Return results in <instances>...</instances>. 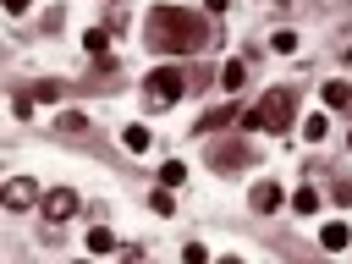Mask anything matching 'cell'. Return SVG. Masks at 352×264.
<instances>
[{
	"label": "cell",
	"instance_id": "1",
	"mask_svg": "<svg viewBox=\"0 0 352 264\" xmlns=\"http://www.w3.org/2000/svg\"><path fill=\"white\" fill-rule=\"evenodd\" d=\"M148 44L165 50V55H192V50H204V22H198L192 11L154 6V11H148Z\"/></svg>",
	"mask_w": 352,
	"mask_h": 264
},
{
	"label": "cell",
	"instance_id": "2",
	"mask_svg": "<svg viewBox=\"0 0 352 264\" xmlns=\"http://www.w3.org/2000/svg\"><path fill=\"white\" fill-rule=\"evenodd\" d=\"M292 110H297V94L292 88H270L253 110H242V126L248 132H286L292 126Z\"/></svg>",
	"mask_w": 352,
	"mask_h": 264
},
{
	"label": "cell",
	"instance_id": "3",
	"mask_svg": "<svg viewBox=\"0 0 352 264\" xmlns=\"http://www.w3.org/2000/svg\"><path fill=\"white\" fill-rule=\"evenodd\" d=\"M182 94H187V77H182L176 66H160V72L143 77V104H148V110H170Z\"/></svg>",
	"mask_w": 352,
	"mask_h": 264
},
{
	"label": "cell",
	"instance_id": "4",
	"mask_svg": "<svg viewBox=\"0 0 352 264\" xmlns=\"http://www.w3.org/2000/svg\"><path fill=\"white\" fill-rule=\"evenodd\" d=\"M0 204H6V209H33V204H38V182H33V176H11V182L0 187Z\"/></svg>",
	"mask_w": 352,
	"mask_h": 264
},
{
	"label": "cell",
	"instance_id": "5",
	"mask_svg": "<svg viewBox=\"0 0 352 264\" xmlns=\"http://www.w3.org/2000/svg\"><path fill=\"white\" fill-rule=\"evenodd\" d=\"M77 214V192L72 187H50L44 192V220H72Z\"/></svg>",
	"mask_w": 352,
	"mask_h": 264
},
{
	"label": "cell",
	"instance_id": "6",
	"mask_svg": "<svg viewBox=\"0 0 352 264\" xmlns=\"http://www.w3.org/2000/svg\"><path fill=\"white\" fill-rule=\"evenodd\" d=\"M346 242H352V231H346V226H341V220H330V226H324V231H319V248H324V253H341V248H346Z\"/></svg>",
	"mask_w": 352,
	"mask_h": 264
},
{
	"label": "cell",
	"instance_id": "7",
	"mask_svg": "<svg viewBox=\"0 0 352 264\" xmlns=\"http://www.w3.org/2000/svg\"><path fill=\"white\" fill-rule=\"evenodd\" d=\"M248 198H253V209H264V214H270V209H280V187H275V182H258Z\"/></svg>",
	"mask_w": 352,
	"mask_h": 264
},
{
	"label": "cell",
	"instance_id": "8",
	"mask_svg": "<svg viewBox=\"0 0 352 264\" xmlns=\"http://www.w3.org/2000/svg\"><path fill=\"white\" fill-rule=\"evenodd\" d=\"M324 104H330V110H341V104H352V88H346L341 77H336V82H324Z\"/></svg>",
	"mask_w": 352,
	"mask_h": 264
},
{
	"label": "cell",
	"instance_id": "9",
	"mask_svg": "<svg viewBox=\"0 0 352 264\" xmlns=\"http://www.w3.org/2000/svg\"><path fill=\"white\" fill-rule=\"evenodd\" d=\"M121 148L143 154V148H148V126H126V132H121Z\"/></svg>",
	"mask_w": 352,
	"mask_h": 264
},
{
	"label": "cell",
	"instance_id": "10",
	"mask_svg": "<svg viewBox=\"0 0 352 264\" xmlns=\"http://www.w3.org/2000/svg\"><path fill=\"white\" fill-rule=\"evenodd\" d=\"M182 176H187L182 160H165V165H160V187H182Z\"/></svg>",
	"mask_w": 352,
	"mask_h": 264
},
{
	"label": "cell",
	"instance_id": "11",
	"mask_svg": "<svg viewBox=\"0 0 352 264\" xmlns=\"http://www.w3.org/2000/svg\"><path fill=\"white\" fill-rule=\"evenodd\" d=\"M292 209H297V214H314V209H319V192H314V187H297Z\"/></svg>",
	"mask_w": 352,
	"mask_h": 264
},
{
	"label": "cell",
	"instance_id": "12",
	"mask_svg": "<svg viewBox=\"0 0 352 264\" xmlns=\"http://www.w3.org/2000/svg\"><path fill=\"white\" fill-rule=\"evenodd\" d=\"M270 50H275V55H292V50H297V33H292V28H280V33L270 38Z\"/></svg>",
	"mask_w": 352,
	"mask_h": 264
},
{
	"label": "cell",
	"instance_id": "13",
	"mask_svg": "<svg viewBox=\"0 0 352 264\" xmlns=\"http://www.w3.org/2000/svg\"><path fill=\"white\" fill-rule=\"evenodd\" d=\"M220 82H226V88H242V82H248V66H242V60H231V66L220 72Z\"/></svg>",
	"mask_w": 352,
	"mask_h": 264
},
{
	"label": "cell",
	"instance_id": "14",
	"mask_svg": "<svg viewBox=\"0 0 352 264\" xmlns=\"http://www.w3.org/2000/svg\"><path fill=\"white\" fill-rule=\"evenodd\" d=\"M88 248H94V253H110V248H116V236H110L104 226H94V231H88Z\"/></svg>",
	"mask_w": 352,
	"mask_h": 264
},
{
	"label": "cell",
	"instance_id": "15",
	"mask_svg": "<svg viewBox=\"0 0 352 264\" xmlns=\"http://www.w3.org/2000/svg\"><path fill=\"white\" fill-rule=\"evenodd\" d=\"M148 209H154V214H170V209H176V198H170V187H160V192L148 198Z\"/></svg>",
	"mask_w": 352,
	"mask_h": 264
},
{
	"label": "cell",
	"instance_id": "16",
	"mask_svg": "<svg viewBox=\"0 0 352 264\" xmlns=\"http://www.w3.org/2000/svg\"><path fill=\"white\" fill-rule=\"evenodd\" d=\"M226 121H231V110H209V116L198 121V132H214V126H226Z\"/></svg>",
	"mask_w": 352,
	"mask_h": 264
},
{
	"label": "cell",
	"instance_id": "17",
	"mask_svg": "<svg viewBox=\"0 0 352 264\" xmlns=\"http://www.w3.org/2000/svg\"><path fill=\"white\" fill-rule=\"evenodd\" d=\"M302 132H308V143H319V138L330 132V121H324V116H308V126H302Z\"/></svg>",
	"mask_w": 352,
	"mask_h": 264
},
{
	"label": "cell",
	"instance_id": "18",
	"mask_svg": "<svg viewBox=\"0 0 352 264\" xmlns=\"http://www.w3.org/2000/svg\"><path fill=\"white\" fill-rule=\"evenodd\" d=\"M182 258H187V264H204V258H209V248H204V242H187V248H182Z\"/></svg>",
	"mask_w": 352,
	"mask_h": 264
},
{
	"label": "cell",
	"instance_id": "19",
	"mask_svg": "<svg viewBox=\"0 0 352 264\" xmlns=\"http://www.w3.org/2000/svg\"><path fill=\"white\" fill-rule=\"evenodd\" d=\"M33 104H38L33 94H16V99H11V110H16V116H33Z\"/></svg>",
	"mask_w": 352,
	"mask_h": 264
},
{
	"label": "cell",
	"instance_id": "20",
	"mask_svg": "<svg viewBox=\"0 0 352 264\" xmlns=\"http://www.w3.org/2000/svg\"><path fill=\"white\" fill-rule=\"evenodd\" d=\"M0 6H6L11 16H22V11H28V0H0Z\"/></svg>",
	"mask_w": 352,
	"mask_h": 264
},
{
	"label": "cell",
	"instance_id": "21",
	"mask_svg": "<svg viewBox=\"0 0 352 264\" xmlns=\"http://www.w3.org/2000/svg\"><path fill=\"white\" fill-rule=\"evenodd\" d=\"M204 6H209V11H214V16H220V11H226V0H204Z\"/></svg>",
	"mask_w": 352,
	"mask_h": 264
}]
</instances>
